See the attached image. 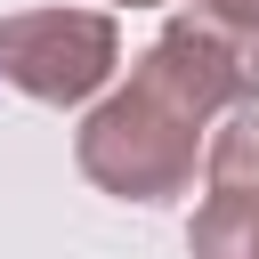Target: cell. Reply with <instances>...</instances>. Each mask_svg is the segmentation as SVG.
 I'll return each mask as SVG.
<instances>
[{"instance_id": "obj_1", "label": "cell", "mask_w": 259, "mask_h": 259, "mask_svg": "<svg viewBox=\"0 0 259 259\" xmlns=\"http://www.w3.org/2000/svg\"><path fill=\"white\" fill-rule=\"evenodd\" d=\"M259 97V57L235 49L210 16H170V32L138 57L130 89L105 97L81 130V170L105 194L130 202H162L194 178V138L219 105H251Z\"/></svg>"}, {"instance_id": "obj_2", "label": "cell", "mask_w": 259, "mask_h": 259, "mask_svg": "<svg viewBox=\"0 0 259 259\" xmlns=\"http://www.w3.org/2000/svg\"><path fill=\"white\" fill-rule=\"evenodd\" d=\"M113 57L121 40H113V16L97 8H32L0 24V81H16L40 105H81L113 73Z\"/></svg>"}, {"instance_id": "obj_3", "label": "cell", "mask_w": 259, "mask_h": 259, "mask_svg": "<svg viewBox=\"0 0 259 259\" xmlns=\"http://www.w3.org/2000/svg\"><path fill=\"white\" fill-rule=\"evenodd\" d=\"M194 259H259V105L210 138V194L194 210Z\"/></svg>"}, {"instance_id": "obj_5", "label": "cell", "mask_w": 259, "mask_h": 259, "mask_svg": "<svg viewBox=\"0 0 259 259\" xmlns=\"http://www.w3.org/2000/svg\"><path fill=\"white\" fill-rule=\"evenodd\" d=\"M130 8H138V0H130Z\"/></svg>"}, {"instance_id": "obj_4", "label": "cell", "mask_w": 259, "mask_h": 259, "mask_svg": "<svg viewBox=\"0 0 259 259\" xmlns=\"http://www.w3.org/2000/svg\"><path fill=\"white\" fill-rule=\"evenodd\" d=\"M194 16H210L235 49H251V57H259V0H202Z\"/></svg>"}]
</instances>
